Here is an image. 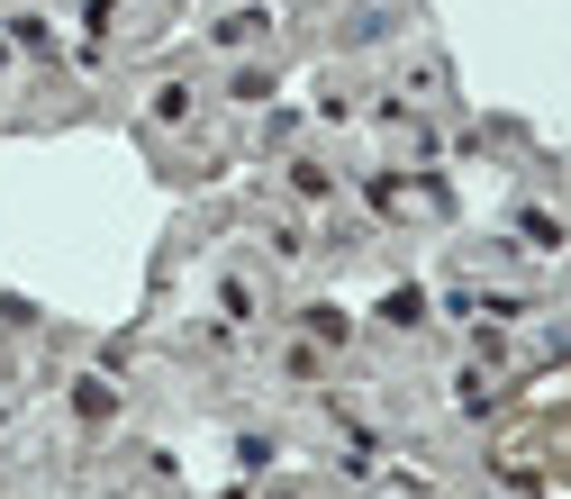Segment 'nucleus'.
Masks as SVG:
<instances>
[{"label":"nucleus","mask_w":571,"mask_h":499,"mask_svg":"<svg viewBox=\"0 0 571 499\" xmlns=\"http://www.w3.org/2000/svg\"><path fill=\"white\" fill-rule=\"evenodd\" d=\"M254 37H264V10H237V18L218 28V46H254Z\"/></svg>","instance_id":"nucleus-4"},{"label":"nucleus","mask_w":571,"mask_h":499,"mask_svg":"<svg viewBox=\"0 0 571 499\" xmlns=\"http://www.w3.org/2000/svg\"><path fill=\"white\" fill-rule=\"evenodd\" d=\"M10 37L28 46V55H46V46H55V28H46V18H10Z\"/></svg>","instance_id":"nucleus-5"},{"label":"nucleus","mask_w":571,"mask_h":499,"mask_svg":"<svg viewBox=\"0 0 571 499\" xmlns=\"http://www.w3.org/2000/svg\"><path fill=\"white\" fill-rule=\"evenodd\" d=\"M291 191L300 200H335V172L327 164H291Z\"/></svg>","instance_id":"nucleus-2"},{"label":"nucleus","mask_w":571,"mask_h":499,"mask_svg":"<svg viewBox=\"0 0 571 499\" xmlns=\"http://www.w3.org/2000/svg\"><path fill=\"white\" fill-rule=\"evenodd\" d=\"M154 118H164V128H181V118H191V91L164 82V91H154Z\"/></svg>","instance_id":"nucleus-3"},{"label":"nucleus","mask_w":571,"mask_h":499,"mask_svg":"<svg viewBox=\"0 0 571 499\" xmlns=\"http://www.w3.org/2000/svg\"><path fill=\"white\" fill-rule=\"evenodd\" d=\"M73 409H83V427H110V418H118V391L91 372V382H73Z\"/></svg>","instance_id":"nucleus-1"}]
</instances>
